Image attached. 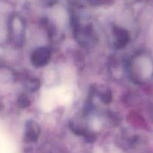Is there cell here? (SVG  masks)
I'll list each match as a JSON object with an SVG mask.
<instances>
[{
	"label": "cell",
	"instance_id": "cell-1",
	"mask_svg": "<svg viewBox=\"0 0 153 153\" xmlns=\"http://www.w3.org/2000/svg\"><path fill=\"white\" fill-rule=\"evenodd\" d=\"M50 52L46 48H41L36 51L33 55L32 60L34 61V64L38 66H43L46 64L50 60Z\"/></svg>",
	"mask_w": 153,
	"mask_h": 153
}]
</instances>
